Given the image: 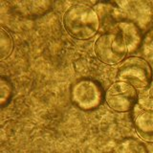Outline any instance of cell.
<instances>
[{"mask_svg": "<svg viewBox=\"0 0 153 153\" xmlns=\"http://www.w3.org/2000/svg\"><path fill=\"white\" fill-rule=\"evenodd\" d=\"M63 26L71 36L86 40L97 35L100 29V23L94 8L76 4L64 13Z\"/></svg>", "mask_w": 153, "mask_h": 153, "instance_id": "cell-1", "label": "cell"}, {"mask_svg": "<svg viewBox=\"0 0 153 153\" xmlns=\"http://www.w3.org/2000/svg\"><path fill=\"white\" fill-rule=\"evenodd\" d=\"M117 78L120 81L130 84L137 90H142L152 82V69L150 64L143 57L129 56L120 65Z\"/></svg>", "mask_w": 153, "mask_h": 153, "instance_id": "cell-2", "label": "cell"}, {"mask_svg": "<svg viewBox=\"0 0 153 153\" xmlns=\"http://www.w3.org/2000/svg\"><path fill=\"white\" fill-rule=\"evenodd\" d=\"M94 53L104 64L115 65L123 61L128 54L122 36L119 33H103L94 43Z\"/></svg>", "mask_w": 153, "mask_h": 153, "instance_id": "cell-3", "label": "cell"}, {"mask_svg": "<svg viewBox=\"0 0 153 153\" xmlns=\"http://www.w3.org/2000/svg\"><path fill=\"white\" fill-rule=\"evenodd\" d=\"M103 90L97 81L83 79L71 87V100L73 103L82 110H92L99 107L104 100Z\"/></svg>", "mask_w": 153, "mask_h": 153, "instance_id": "cell-4", "label": "cell"}, {"mask_svg": "<svg viewBox=\"0 0 153 153\" xmlns=\"http://www.w3.org/2000/svg\"><path fill=\"white\" fill-rule=\"evenodd\" d=\"M137 89L123 81H116L107 89L104 100L112 110L119 113L128 112L138 102Z\"/></svg>", "mask_w": 153, "mask_h": 153, "instance_id": "cell-5", "label": "cell"}, {"mask_svg": "<svg viewBox=\"0 0 153 153\" xmlns=\"http://www.w3.org/2000/svg\"><path fill=\"white\" fill-rule=\"evenodd\" d=\"M122 10L126 20L134 24L143 31H147L153 22V9L149 3L141 0H123L115 2Z\"/></svg>", "mask_w": 153, "mask_h": 153, "instance_id": "cell-6", "label": "cell"}, {"mask_svg": "<svg viewBox=\"0 0 153 153\" xmlns=\"http://www.w3.org/2000/svg\"><path fill=\"white\" fill-rule=\"evenodd\" d=\"M94 10L97 13L100 29L105 33H115L117 31L119 24L126 20L123 11L116 3L112 2H99L94 6Z\"/></svg>", "mask_w": 153, "mask_h": 153, "instance_id": "cell-7", "label": "cell"}, {"mask_svg": "<svg viewBox=\"0 0 153 153\" xmlns=\"http://www.w3.org/2000/svg\"><path fill=\"white\" fill-rule=\"evenodd\" d=\"M116 32L122 36L129 54L136 52L142 45L143 31L133 22L129 20L121 22Z\"/></svg>", "mask_w": 153, "mask_h": 153, "instance_id": "cell-8", "label": "cell"}, {"mask_svg": "<svg viewBox=\"0 0 153 153\" xmlns=\"http://www.w3.org/2000/svg\"><path fill=\"white\" fill-rule=\"evenodd\" d=\"M16 12L25 17L41 16L49 12L52 7L51 1H13L11 3Z\"/></svg>", "mask_w": 153, "mask_h": 153, "instance_id": "cell-9", "label": "cell"}, {"mask_svg": "<svg viewBox=\"0 0 153 153\" xmlns=\"http://www.w3.org/2000/svg\"><path fill=\"white\" fill-rule=\"evenodd\" d=\"M136 132L140 138L148 143H153V110H143L134 120Z\"/></svg>", "mask_w": 153, "mask_h": 153, "instance_id": "cell-10", "label": "cell"}, {"mask_svg": "<svg viewBox=\"0 0 153 153\" xmlns=\"http://www.w3.org/2000/svg\"><path fill=\"white\" fill-rule=\"evenodd\" d=\"M115 153H148V151L140 141L133 138H127L117 146Z\"/></svg>", "mask_w": 153, "mask_h": 153, "instance_id": "cell-11", "label": "cell"}, {"mask_svg": "<svg viewBox=\"0 0 153 153\" xmlns=\"http://www.w3.org/2000/svg\"><path fill=\"white\" fill-rule=\"evenodd\" d=\"M13 50V39L7 30L0 28V60L3 61L11 56Z\"/></svg>", "mask_w": 153, "mask_h": 153, "instance_id": "cell-12", "label": "cell"}, {"mask_svg": "<svg viewBox=\"0 0 153 153\" xmlns=\"http://www.w3.org/2000/svg\"><path fill=\"white\" fill-rule=\"evenodd\" d=\"M138 104L143 110H153V80L138 93Z\"/></svg>", "mask_w": 153, "mask_h": 153, "instance_id": "cell-13", "label": "cell"}, {"mask_svg": "<svg viewBox=\"0 0 153 153\" xmlns=\"http://www.w3.org/2000/svg\"><path fill=\"white\" fill-rule=\"evenodd\" d=\"M13 94V85L10 80L4 76L0 79V106L4 107V105L8 103Z\"/></svg>", "mask_w": 153, "mask_h": 153, "instance_id": "cell-14", "label": "cell"}]
</instances>
